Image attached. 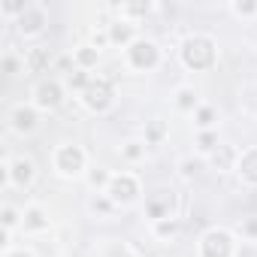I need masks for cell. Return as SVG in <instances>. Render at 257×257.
Returning a JSON list of instances; mask_svg holds the SVG:
<instances>
[{
	"label": "cell",
	"instance_id": "1",
	"mask_svg": "<svg viewBox=\"0 0 257 257\" xmlns=\"http://www.w3.org/2000/svg\"><path fill=\"white\" fill-rule=\"evenodd\" d=\"M182 61L191 70H209L215 64V43L209 37H191V40H185Z\"/></svg>",
	"mask_w": 257,
	"mask_h": 257
},
{
	"label": "cell",
	"instance_id": "2",
	"mask_svg": "<svg viewBox=\"0 0 257 257\" xmlns=\"http://www.w3.org/2000/svg\"><path fill=\"white\" fill-rule=\"evenodd\" d=\"M112 82L109 79H91V85L82 91V100H85V106L91 109V112H103V109H109L112 106Z\"/></svg>",
	"mask_w": 257,
	"mask_h": 257
},
{
	"label": "cell",
	"instance_id": "3",
	"mask_svg": "<svg viewBox=\"0 0 257 257\" xmlns=\"http://www.w3.org/2000/svg\"><path fill=\"white\" fill-rule=\"evenodd\" d=\"M127 58H131V64L137 70H152V67H158L161 52H158V46L152 40H134L127 46Z\"/></svg>",
	"mask_w": 257,
	"mask_h": 257
},
{
	"label": "cell",
	"instance_id": "4",
	"mask_svg": "<svg viewBox=\"0 0 257 257\" xmlns=\"http://www.w3.org/2000/svg\"><path fill=\"white\" fill-rule=\"evenodd\" d=\"M200 251H203V257H230L233 254V239H230L227 230H218L215 227V230H209L203 236Z\"/></svg>",
	"mask_w": 257,
	"mask_h": 257
},
{
	"label": "cell",
	"instance_id": "5",
	"mask_svg": "<svg viewBox=\"0 0 257 257\" xmlns=\"http://www.w3.org/2000/svg\"><path fill=\"white\" fill-rule=\"evenodd\" d=\"M55 167L64 176H76V173L85 170V152L79 146H61L58 155H55Z\"/></svg>",
	"mask_w": 257,
	"mask_h": 257
},
{
	"label": "cell",
	"instance_id": "6",
	"mask_svg": "<svg viewBox=\"0 0 257 257\" xmlns=\"http://www.w3.org/2000/svg\"><path fill=\"white\" fill-rule=\"evenodd\" d=\"M137 194H140V182H137L134 176H127V173L112 176V182H109V197H112V203H131Z\"/></svg>",
	"mask_w": 257,
	"mask_h": 257
},
{
	"label": "cell",
	"instance_id": "7",
	"mask_svg": "<svg viewBox=\"0 0 257 257\" xmlns=\"http://www.w3.org/2000/svg\"><path fill=\"white\" fill-rule=\"evenodd\" d=\"M34 97H37V106H40V109H55V106H61V100H64V88H61L55 79H46V82L37 85Z\"/></svg>",
	"mask_w": 257,
	"mask_h": 257
},
{
	"label": "cell",
	"instance_id": "8",
	"mask_svg": "<svg viewBox=\"0 0 257 257\" xmlns=\"http://www.w3.org/2000/svg\"><path fill=\"white\" fill-rule=\"evenodd\" d=\"M43 25H46V13L40 7H25V13L19 16L22 34H37V31H43Z\"/></svg>",
	"mask_w": 257,
	"mask_h": 257
},
{
	"label": "cell",
	"instance_id": "9",
	"mask_svg": "<svg viewBox=\"0 0 257 257\" xmlns=\"http://www.w3.org/2000/svg\"><path fill=\"white\" fill-rule=\"evenodd\" d=\"M236 170H239V176H242L245 182L257 185V149L242 152V155H239V161H236Z\"/></svg>",
	"mask_w": 257,
	"mask_h": 257
},
{
	"label": "cell",
	"instance_id": "10",
	"mask_svg": "<svg viewBox=\"0 0 257 257\" xmlns=\"http://www.w3.org/2000/svg\"><path fill=\"white\" fill-rule=\"evenodd\" d=\"M13 127H16L19 134L34 131V127H37V112H34L31 106H19V109L13 112Z\"/></svg>",
	"mask_w": 257,
	"mask_h": 257
},
{
	"label": "cell",
	"instance_id": "11",
	"mask_svg": "<svg viewBox=\"0 0 257 257\" xmlns=\"http://www.w3.org/2000/svg\"><path fill=\"white\" fill-rule=\"evenodd\" d=\"M10 179H13L16 185H31V179H34V161H31V158H19V161L10 167Z\"/></svg>",
	"mask_w": 257,
	"mask_h": 257
},
{
	"label": "cell",
	"instance_id": "12",
	"mask_svg": "<svg viewBox=\"0 0 257 257\" xmlns=\"http://www.w3.org/2000/svg\"><path fill=\"white\" fill-rule=\"evenodd\" d=\"M25 67H28V73H43L49 67V52L46 49H31L28 58H25Z\"/></svg>",
	"mask_w": 257,
	"mask_h": 257
},
{
	"label": "cell",
	"instance_id": "13",
	"mask_svg": "<svg viewBox=\"0 0 257 257\" xmlns=\"http://www.w3.org/2000/svg\"><path fill=\"white\" fill-rule=\"evenodd\" d=\"M236 161H239V155H236L230 146H218V149L212 152V164H215L218 170H230Z\"/></svg>",
	"mask_w": 257,
	"mask_h": 257
},
{
	"label": "cell",
	"instance_id": "14",
	"mask_svg": "<svg viewBox=\"0 0 257 257\" xmlns=\"http://www.w3.org/2000/svg\"><path fill=\"white\" fill-rule=\"evenodd\" d=\"M131 37H134V25H127V22H115L109 28V40L112 43H134Z\"/></svg>",
	"mask_w": 257,
	"mask_h": 257
},
{
	"label": "cell",
	"instance_id": "15",
	"mask_svg": "<svg viewBox=\"0 0 257 257\" xmlns=\"http://www.w3.org/2000/svg\"><path fill=\"white\" fill-rule=\"evenodd\" d=\"M146 212H149L155 221L170 218V197H164V200H149V203H146Z\"/></svg>",
	"mask_w": 257,
	"mask_h": 257
},
{
	"label": "cell",
	"instance_id": "16",
	"mask_svg": "<svg viewBox=\"0 0 257 257\" xmlns=\"http://www.w3.org/2000/svg\"><path fill=\"white\" fill-rule=\"evenodd\" d=\"M76 61H79V67H82V70H88V67H97V61H100V52H97L94 46H82V49L76 52Z\"/></svg>",
	"mask_w": 257,
	"mask_h": 257
},
{
	"label": "cell",
	"instance_id": "17",
	"mask_svg": "<svg viewBox=\"0 0 257 257\" xmlns=\"http://www.w3.org/2000/svg\"><path fill=\"white\" fill-rule=\"evenodd\" d=\"M49 221H46V215H43V209H37V206H31L28 212H25V227L28 230H43Z\"/></svg>",
	"mask_w": 257,
	"mask_h": 257
},
{
	"label": "cell",
	"instance_id": "18",
	"mask_svg": "<svg viewBox=\"0 0 257 257\" xmlns=\"http://www.w3.org/2000/svg\"><path fill=\"white\" fill-rule=\"evenodd\" d=\"M67 85H70V88H79V91H85V88L91 85V76H88L85 70H76V73H70V76H67Z\"/></svg>",
	"mask_w": 257,
	"mask_h": 257
},
{
	"label": "cell",
	"instance_id": "19",
	"mask_svg": "<svg viewBox=\"0 0 257 257\" xmlns=\"http://www.w3.org/2000/svg\"><path fill=\"white\" fill-rule=\"evenodd\" d=\"M155 230H158V236H164V239H167V236H176V233H179V221L164 218V221H158V227H155Z\"/></svg>",
	"mask_w": 257,
	"mask_h": 257
},
{
	"label": "cell",
	"instance_id": "20",
	"mask_svg": "<svg viewBox=\"0 0 257 257\" xmlns=\"http://www.w3.org/2000/svg\"><path fill=\"white\" fill-rule=\"evenodd\" d=\"M164 131H167V127H164L161 121H152L149 131H146V140H149V143H161V140H164Z\"/></svg>",
	"mask_w": 257,
	"mask_h": 257
},
{
	"label": "cell",
	"instance_id": "21",
	"mask_svg": "<svg viewBox=\"0 0 257 257\" xmlns=\"http://www.w3.org/2000/svg\"><path fill=\"white\" fill-rule=\"evenodd\" d=\"M197 106V94L191 88H182L179 91V109H194Z\"/></svg>",
	"mask_w": 257,
	"mask_h": 257
},
{
	"label": "cell",
	"instance_id": "22",
	"mask_svg": "<svg viewBox=\"0 0 257 257\" xmlns=\"http://www.w3.org/2000/svg\"><path fill=\"white\" fill-rule=\"evenodd\" d=\"M212 121H215V112H212L209 106H203V109L197 112V124H200V127H209Z\"/></svg>",
	"mask_w": 257,
	"mask_h": 257
},
{
	"label": "cell",
	"instance_id": "23",
	"mask_svg": "<svg viewBox=\"0 0 257 257\" xmlns=\"http://www.w3.org/2000/svg\"><path fill=\"white\" fill-rule=\"evenodd\" d=\"M200 149H203V152H215V149H218L215 134H200Z\"/></svg>",
	"mask_w": 257,
	"mask_h": 257
},
{
	"label": "cell",
	"instance_id": "24",
	"mask_svg": "<svg viewBox=\"0 0 257 257\" xmlns=\"http://www.w3.org/2000/svg\"><path fill=\"white\" fill-rule=\"evenodd\" d=\"M0 218H4V227H7V230H10V227H16V221H19L16 209H10V206H4V212H0Z\"/></svg>",
	"mask_w": 257,
	"mask_h": 257
},
{
	"label": "cell",
	"instance_id": "25",
	"mask_svg": "<svg viewBox=\"0 0 257 257\" xmlns=\"http://www.w3.org/2000/svg\"><path fill=\"white\" fill-rule=\"evenodd\" d=\"M88 182H91L94 188H100V185H106V182H112V179L106 176V170H94V173L88 176Z\"/></svg>",
	"mask_w": 257,
	"mask_h": 257
},
{
	"label": "cell",
	"instance_id": "26",
	"mask_svg": "<svg viewBox=\"0 0 257 257\" xmlns=\"http://www.w3.org/2000/svg\"><path fill=\"white\" fill-rule=\"evenodd\" d=\"M124 155L131 158V161H137V158H143V146L140 143H127V149H124Z\"/></svg>",
	"mask_w": 257,
	"mask_h": 257
},
{
	"label": "cell",
	"instance_id": "27",
	"mask_svg": "<svg viewBox=\"0 0 257 257\" xmlns=\"http://www.w3.org/2000/svg\"><path fill=\"white\" fill-rule=\"evenodd\" d=\"M233 10H236L239 16H254V13H257V4H233Z\"/></svg>",
	"mask_w": 257,
	"mask_h": 257
},
{
	"label": "cell",
	"instance_id": "28",
	"mask_svg": "<svg viewBox=\"0 0 257 257\" xmlns=\"http://www.w3.org/2000/svg\"><path fill=\"white\" fill-rule=\"evenodd\" d=\"M16 70H19V61H16L13 55H7V58H4V73H7V76H13Z\"/></svg>",
	"mask_w": 257,
	"mask_h": 257
},
{
	"label": "cell",
	"instance_id": "29",
	"mask_svg": "<svg viewBox=\"0 0 257 257\" xmlns=\"http://www.w3.org/2000/svg\"><path fill=\"white\" fill-rule=\"evenodd\" d=\"M197 170H200V164H197V161H185V164H182V173H185V176H194Z\"/></svg>",
	"mask_w": 257,
	"mask_h": 257
},
{
	"label": "cell",
	"instance_id": "30",
	"mask_svg": "<svg viewBox=\"0 0 257 257\" xmlns=\"http://www.w3.org/2000/svg\"><path fill=\"white\" fill-rule=\"evenodd\" d=\"M242 230H245V233H248V236H257V221H248V224H245V227H242Z\"/></svg>",
	"mask_w": 257,
	"mask_h": 257
},
{
	"label": "cell",
	"instance_id": "31",
	"mask_svg": "<svg viewBox=\"0 0 257 257\" xmlns=\"http://www.w3.org/2000/svg\"><path fill=\"white\" fill-rule=\"evenodd\" d=\"M10 257H31L28 251H16V254H10Z\"/></svg>",
	"mask_w": 257,
	"mask_h": 257
}]
</instances>
